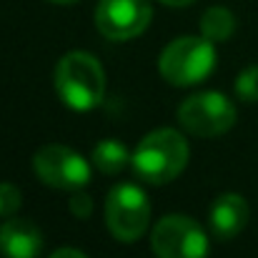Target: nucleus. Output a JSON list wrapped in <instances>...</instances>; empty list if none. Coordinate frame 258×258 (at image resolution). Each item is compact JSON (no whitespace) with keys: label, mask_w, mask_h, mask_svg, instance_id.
<instances>
[{"label":"nucleus","mask_w":258,"mask_h":258,"mask_svg":"<svg viewBox=\"0 0 258 258\" xmlns=\"http://www.w3.org/2000/svg\"><path fill=\"white\" fill-rule=\"evenodd\" d=\"M53 83H55L58 98L78 113L98 108L105 95L103 66L98 63V58H93L86 50L66 53L55 66Z\"/></svg>","instance_id":"1"},{"label":"nucleus","mask_w":258,"mask_h":258,"mask_svg":"<svg viewBox=\"0 0 258 258\" xmlns=\"http://www.w3.org/2000/svg\"><path fill=\"white\" fill-rule=\"evenodd\" d=\"M131 163L151 185L171 183L188 166V141L175 128H156L138 143Z\"/></svg>","instance_id":"2"},{"label":"nucleus","mask_w":258,"mask_h":258,"mask_svg":"<svg viewBox=\"0 0 258 258\" xmlns=\"http://www.w3.org/2000/svg\"><path fill=\"white\" fill-rule=\"evenodd\" d=\"M216 68V48L208 38H178L168 43L158 58V73L171 86L185 88L206 81Z\"/></svg>","instance_id":"3"},{"label":"nucleus","mask_w":258,"mask_h":258,"mask_svg":"<svg viewBox=\"0 0 258 258\" xmlns=\"http://www.w3.org/2000/svg\"><path fill=\"white\" fill-rule=\"evenodd\" d=\"M178 123L198 138H216L236 125V105L218 90H201L178 105Z\"/></svg>","instance_id":"4"},{"label":"nucleus","mask_w":258,"mask_h":258,"mask_svg":"<svg viewBox=\"0 0 258 258\" xmlns=\"http://www.w3.org/2000/svg\"><path fill=\"white\" fill-rule=\"evenodd\" d=\"M151 223V201L133 183H118L105 198V226L120 243L143 238Z\"/></svg>","instance_id":"5"},{"label":"nucleus","mask_w":258,"mask_h":258,"mask_svg":"<svg viewBox=\"0 0 258 258\" xmlns=\"http://www.w3.org/2000/svg\"><path fill=\"white\" fill-rule=\"evenodd\" d=\"M151 248L156 258H206L208 236L198 221L173 213V216H163L153 226Z\"/></svg>","instance_id":"6"},{"label":"nucleus","mask_w":258,"mask_h":258,"mask_svg":"<svg viewBox=\"0 0 258 258\" xmlns=\"http://www.w3.org/2000/svg\"><path fill=\"white\" fill-rule=\"evenodd\" d=\"M33 171L45 185L55 190H71V193L86 188L90 180V166L86 158L73 148L58 143L43 146L33 156Z\"/></svg>","instance_id":"7"},{"label":"nucleus","mask_w":258,"mask_h":258,"mask_svg":"<svg viewBox=\"0 0 258 258\" xmlns=\"http://www.w3.org/2000/svg\"><path fill=\"white\" fill-rule=\"evenodd\" d=\"M153 18L148 0H98L95 5V28L103 38L123 43L138 38Z\"/></svg>","instance_id":"8"},{"label":"nucleus","mask_w":258,"mask_h":258,"mask_svg":"<svg viewBox=\"0 0 258 258\" xmlns=\"http://www.w3.org/2000/svg\"><path fill=\"white\" fill-rule=\"evenodd\" d=\"M43 251V233L28 218H8L0 226V253L5 258H38Z\"/></svg>","instance_id":"9"},{"label":"nucleus","mask_w":258,"mask_h":258,"mask_svg":"<svg viewBox=\"0 0 258 258\" xmlns=\"http://www.w3.org/2000/svg\"><path fill=\"white\" fill-rule=\"evenodd\" d=\"M248 223V203L238 193H223L211 206V231L216 238H236Z\"/></svg>","instance_id":"10"},{"label":"nucleus","mask_w":258,"mask_h":258,"mask_svg":"<svg viewBox=\"0 0 258 258\" xmlns=\"http://www.w3.org/2000/svg\"><path fill=\"white\" fill-rule=\"evenodd\" d=\"M133 156L120 141H100L93 148V166L105 175H118Z\"/></svg>","instance_id":"11"},{"label":"nucleus","mask_w":258,"mask_h":258,"mask_svg":"<svg viewBox=\"0 0 258 258\" xmlns=\"http://www.w3.org/2000/svg\"><path fill=\"white\" fill-rule=\"evenodd\" d=\"M233 33H236V18L228 8L213 5L201 15V35L203 38L221 43V40H228Z\"/></svg>","instance_id":"12"},{"label":"nucleus","mask_w":258,"mask_h":258,"mask_svg":"<svg viewBox=\"0 0 258 258\" xmlns=\"http://www.w3.org/2000/svg\"><path fill=\"white\" fill-rule=\"evenodd\" d=\"M236 93L241 100L258 103V66H248L246 71H241V76L236 78Z\"/></svg>","instance_id":"13"},{"label":"nucleus","mask_w":258,"mask_h":258,"mask_svg":"<svg viewBox=\"0 0 258 258\" xmlns=\"http://www.w3.org/2000/svg\"><path fill=\"white\" fill-rule=\"evenodd\" d=\"M23 206V196L18 185L13 183H0V218H13Z\"/></svg>","instance_id":"14"},{"label":"nucleus","mask_w":258,"mask_h":258,"mask_svg":"<svg viewBox=\"0 0 258 258\" xmlns=\"http://www.w3.org/2000/svg\"><path fill=\"white\" fill-rule=\"evenodd\" d=\"M90 211H93L90 196L83 193V188H81V190H73V196H71V213H73L76 218H88Z\"/></svg>","instance_id":"15"},{"label":"nucleus","mask_w":258,"mask_h":258,"mask_svg":"<svg viewBox=\"0 0 258 258\" xmlns=\"http://www.w3.org/2000/svg\"><path fill=\"white\" fill-rule=\"evenodd\" d=\"M50 258H88L83 251L78 248H58L55 253H50Z\"/></svg>","instance_id":"16"},{"label":"nucleus","mask_w":258,"mask_h":258,"mask_svg":"<svg viewBox=\"0 0 258 258\" xmlns=\"http://www.w3.org/2000/svg\"><path fill=\"white\" fill-rule=\"evenodd\" d=\"M163 5H168V8H185V5H190V3H196V0H161Z\"/></svg>","instance_id":"17"},{"label":"nucleus","mask_w":258,"mask_h":258,"mask_svg":"<svg viewBox=\"0 0 258 258\" xmlns=\"http://www.w3.org/2000/svg\"><path fill=\"white\" fill-rule=\"evenodd\" d=\"M50 3H55V5H71V3H78V0H50Z\"/></svg>","instance_id":"18"}]
</instances>
